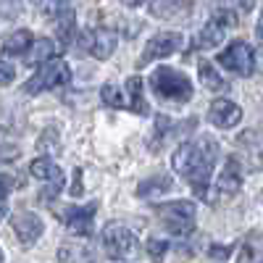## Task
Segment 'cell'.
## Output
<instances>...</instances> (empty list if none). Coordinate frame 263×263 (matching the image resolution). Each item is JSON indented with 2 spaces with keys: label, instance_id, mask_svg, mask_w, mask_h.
<instances>
[{
  "label": "cell",
  "instance_id": "obj_1",
  "mask_svg": "<svg viewBox=\"0 0 263 263\" xmlns=\"http://www.w3.org/2000/svg\"><path fill=\"white\" fill-rule=\"evenodd\" d=\"M218 158V145L213 137H200L195 142H184L177 147L171 158L174 171L190 182L197 197H208V184H211V174Z\"/></svg>",
  "mask_w": 263,
  "mask_h": 263
},
{
  "label": "cell",
  "instance_id": "obj_2",
  "mask_svg": "<svg viewBox=\"0 0 263 263\" xmlns=\"http://www.w3.org/2000/svg\"><path fill=\"white\" fill-rule=\"evenodd\" d=\"M150 90L166 103H187L192 98V82L187 74L171 69V66H158L150 74Z\"/></svg>",
  "mask_w": 263,
  "mask_h": 263
},
{
  "label": "cell",
  "instance_id": "obj_3",
  "mask_svg": "<svg viewBox=\"0 0 263 263\" xmlns=\"http://www.w3.org/2000/svg\"><path fill=\"white\" fill-rule=\"evenodd\" d=\"M156 213L161 218V224L174 237H187L195 232V203L190 200H174V203L156 205Z\"/></svg>",
  "mask_w": 263,
  "mask_h": 263
},
{
  "label": "cell",
  "instance_id": "obj_4",
  "mask_svg": "<svg viewBox=\"0 0 263 263\" xmlns=\"http://www.w3.org/2000/svg\"><path fill=\"white\" fill-rule=\"evenodd\" d=\"M69 82H71V69H69L63 61L50 58V61H45V63L40 66L34 77L27 79L24 92H27V95H37V92H42V90H50V87H63V84H69Z\"/></svg>",
  "mask_w": 263,
  "mask_h": 263
},
{
  "label": "cell",
  "instance_id": "obj_5",
  "mask_svg": "<svg viewBox=\"0 0 263 263\" xmlns=\"http://www.w3.org/2000/svg\"><path fill=\"white\" fill-rule=\"evenodd\" d=\"M103 248L108 253V258L114 260H126L137 253V234L132 232L126 224L116 221V224H108L103 229Z\"/></svg>",
  "mask_w": 263,
  "mask_h": 263
},
{
  "label": "cell",
  "instance_id": "obj_6",
  "mask_svg": "<svg viewBox=\"0 0 263 263\" xmlns=\"http://www.w3.org/2000/svg\"><path fill=\"white\" fill-rule=\"evenodd\" d=\"M218 66L237 77H250L255 71V53L245 40H234L224 53H218Z\"/></svg>",
  "mask_w": 263,
  "mask_h": 263
},
{
  "label": "cell",
  "instance_id": "obj_7",
  "mask_svg": "<svg viewBox=\"0 0 263 263\" xmlns=\"http://www.w3.org/2000/svg\"><path fill=\"white\" fill-rule=\"evenodd\" d=\"M34 8L55 21V29L61 34L63 42H71V34H74V8L69 0H32Z\"/></svg>",
  "mask_w": 263,
  "mask_h": 263
},
{
  "label": "cell",
  "instance_id": "obj_8",
  "mask_svg": "<svg viewBox=\"0 0 263 263\" xmlns=\"http://www.w3.org/2000/svg\"><path fill=\"white\" fill-rule=\"evenodd\" d=\"M95 213H98V205L87 203V205H69V208H63L58 213V218L69 227L71 234L90 237L92 234V224H95Z\"/></svg>",
  "mask_w": 263,
  "mask_h": 263
},
{
  "label": "cell",
  "instance_id": "obj_9",
  "mask_svg": "<svg viewBox=\"0 0 263 263\" xmlns=\"http://www.w3.org/2000/svg\"><path fill=\"white\" fill-rule=\"evenodd\" d=\"M182 48V34L179 32H161L156 34L142 50V58H140V66L150 63V61H161V58H168Z\"/></svg>",
  "mask_w": 263,
  "mask_h": 263
},
{
  "label": "cell",
  "instance_id": "obj_10",
  "mask_svg": "<svg viewBox=\"0 0 263 263\" xmlns=\"http://www.w3.org/2000/svg\"><path fill=\"white\" fill-rule=\"evenodd\" d=\"M232 24H234V13H232V11H224V13L213 16L208 24L200 29V34L195 37V48L208 50V48L221 45V40H224V34H227V27H232Z\"/></svg>",
  "mask_w": 263,
  "mask_h": 263
},
{
  "label": "cell",
  "instance_id": "obj_11",
  "mask_svg": "<svg viewBox=\"0 0 263 263\" xmlns=\"http://www.w3.org/2000/svg\"><path fill=\"white\" fill-rule=\"evenodd\" d=\"M11 229H13V234L18 237L21 245H34L45 227H42V218H40L37 213H32V211H18V213L11 216Z\"/></svg>",
  "mask_w": 263,
  "mask_h": 263
},
{
  "label": "cell",
  "instance_id": "obj_12",
  "mask_svg": "<svg viewBox=\"0 0 263 263\" xmlns=\"http://www.w3.org/2000/svg\"><path fill=\"white\" fill-rule=\"evenodd\" d=\"M239 119H242V108H239L237 103L227 100V98H218L211 103L208 108V121L218 129H229V126H237Z\"/></svg>",
  "mask_w": 263,
  "mask_h": 263
},
{
  "label": "cell",
  "instance_id": "obj_13",
  "mask_svg": "<svg viewBox=\"0 0 263 263\" xmlns=\"http://www.w3.org/2000/svg\"><path fill=\"white\" fill-rule=\"evenodd\" d=\"M242 187V174H239V161L237 158H227L224 163V171L218 174V182H216V190L221 192L224 197H232L239 192Z\"/></svg>",
  "mask_w": 263,
  "mask_h": 263
},
{
  "label": "cell",
  "instance_id": "obj_14",
  "mask_svg": "<svg viewBox=\"0 0 263 263\" xmlns=\"http://www.w3.org/2000/svg\"><path fill=\"white\" fill-rule=\"evenodd\" d=\"M116 32L114 29H108V27H98L92 34H90V53L98 58V61H105L108 55H114L116 50Z\"/></svg>",
  "mask_w": 263,
  "mask_h": 263
},
{
  "label": "cell",
  "instance_id": "obj_15",
  "mask_svg": "<svg viewBox=\"0 0 263 263\" xmlns=\"http://www.w3.org/2000/svg\"><path fill=\"white\" fill-rule=\"evenodd\" d=\"M32 42H34V37H32L29 29H18V32H13L11 37L3 40L0 50H3V55H24V53L32 48Z\"/></svg>",
  "mask_w": 263,
  "mask_h": 263
},
{
  "label": "cell",
  "instance_id": "obj_16",
  "mask_svg": "<svg viewBox=\"0 0 263 263\" xmlns=\"http://www.w3.org/2000/svg\"><path fill=\"white\" fill-rule=\"evenodd\" d=\"M197 77H200V84L205 87V90H211V92H224V90H229L227 79L218 74V71L213 69V63H208V61L197 63Z\"/></svg>",
  "mask_w": 263,
  "mask_h": 263
},
{
  "label": "cell",
  "instance_id": "obj_17",
  "mask_svg": "<svg viewBox=\"0 0 263 263\" xmlns=\"http://www.w3.org/2000/svg\"><path fill=\"white\" fill-rule=\"evenodd\" d=\"M126 105H129V111H135L140 116L147 114V103L142 98V79L140 77H129L126 79Z\"/></svg>",
  "mask_w": 263,
  "mask_h": 263
},
{
  "label": "cell",
  "instance_id": "obj_18",
  "mask_svg": "<svg viewBox=\"0 0 263 263\" xmlns=\"http://www.w3.org/2000/svg\"><path fill=\"white\" fill-rule=\"evenodd\" d=\"M55 53H58L55 42H53V40H48V37H42V40L32 42V50H29L27 61H29V63H45V61H50Z\"/></svg>",
  "mask_w": 263,
  "mask_h": 263
},
{
  "label": "cell",
  "instance_id": "obj_19",
  "mask_svg": "<svg viewBox=\"0 0 263 263\" xmlns=\"http://www.w3.org/2000/svg\"><path fill=\"white\" fill-rule=\"evenodd\" d=\"M29 171H32L34 179H48V182L63 177V171H61L50 158H37V161H32V163H29Z\"/></svg>",
  "mask_w": 263,
  "mask_h": 263
},
{
  "label": "cell",
  "instance_id": "obj_20",
  "mask_svg": "<svg viewBox=\"0 0 263 263\" xmlns=\"http://www.w3.org/2000/svg\"><path fill=\"white\" fill-rule=\"evenodd\" d=\"M168 187H171V179H168V177H150L147 182H142V184L137 187V195H140V197L161 195V192H166Z\"/></svg>",
  "mask_w": 263,
  "mask_h": 263
},
{
  "label": "cell",
  "instance_id": "obj_21",
  "mask_svg": "<svg viewBox=\"0 0 263 263\" xmlns=\"http://www.w3.org/2000/svg\"><path fill=\"white\" fill-rule=\"evenodd\" d=\"M150 11L158 18H171V16H177L182 11V0H153Z\"/></svg>",
  "mask_w": 263,
  "mask_h": 263
},
{
  "label": "cell",
  "instance_id": "obj_22",
  "mask_svg": "<svg viewBox=\"0 0 263 263\" xmlns=\"http://www.w3.org/2000/svg\"><path fill=\"white\" fill-rule=\"evenodd\" d=\"M100 98H103V103H105V105H111V108H126V98H124V92L119 90L116 84H111V82H108V84L103 87Z\"/></svg>",
  "mask_w": 263,
  "mask_h": 263
},
{
  "label": "cell",
  "instance_id": "obj_23",
  "mask_svg": "<svg viewBox=\"0 0 263 263\" xmlns=\"http://www.w3.org/2000/svg\"><path fill=\"white\" fill-rule=\"evenodd\" d=\"M156 126H158V129H156L158 135L150 140V147H153V153H158V147L163 145V140H166V137L171 135V132H174V124H171L166 116H158V119H156Z\"/></svg>",
  "mask_w": 263,
  "mask_h": 263
},
{
  "label": "cell",
  "instance_id": "obj_24",
  "mask_svg": "<svg viewBox=\"0 0 263 263\" xmlns=\"http://www.w3.org/2000/svg\"><path fill=\"white\" fill-rule=\"evenodd\" d=\"M11 190H13V179L8 174H0V221L6 218L8 213V197H11Z\"/></svg>",
  "mask_w": 263,
  "mask_h": 263
},
{
  "label": "cell",
  "instance_id": "obj_25",
  "mask_svg": "<svg viewBox=\"0 0 263 263\" xmlns=\"http://www.w3.org/2000/svg\"><path fill=\"white\" fill-rule=\"evenodd\" d=\"M171 248H174L171 242H166V239H156V237L147 242V253H150V258L156 260V263H163V255H166Z\"/></svg>",
  "mask_w": 263,
  "mask_h": 263
},
{
  "label": "cell",
  "instance_id": "obj_26",
  "mask_svg": "<svg viewBox=\"0 0 263 263\" xmlns=\"http://www.w3.org/2000/svg\"><path fill=\"white\" fill-rule=\"evenodd\" d=\"M37 150H42V153H58V132L55 129H45V135H42L40 142H37Z\"/></svg>",
  "mask_w": 263,
  "mask_h": 263
},
{
  "label": "cell",
  "instance_id": "obj_27",
  "mask_svg": "<svg viewBox=\"0 0 263 263\" xmlns=\"http://www.w3.org/2000/svg\"><path fill=\"white\" fill-rule=\"evenodd\" d=\"M21 11H24L21 0H0V16L3 18H18Z\"/></svg>",
  "mask_w": 263,
  "mask_h": 263
},
{
  "label": "cell",
  "instance_id": "obj_28",
  "mask_svg": "<svg viewBox=\"0 0 263 263\" xmlns=\"http://www.w3.org/2000/svg\"><path fill=\"white\" fill-rule=\"evenodd\" d=\"M13 77H16L13 66H11V63H3V61H0V84H11V82H13Z\"/></svg>",
  "mask_w": 263,
  "mask_h": 263
},
{
  "label": "cell",
  "instance_id": "obj_29",
  "mask_svg": "<svg viewBox=\"0 0 263 263\" xmlns=\"http://www.w3.org/2000/svg\"><path fill=\"white\" fill-rule=\"evenodd\" d=\"M229 250L232 248H211V258H227Z\"/></svg>",
  "mask_w": 263,
  "mask_h": 263
},
{
  "label": "cell",
  "instance_id": "obj_30",
  "mask_svg": "<svg viewBox=\"0 0 263 263\" xmlns=\"http://www.w3.org/2000/svg\"><path fill=\"white\" fill-rule=\"evenodd\" d=\"M255 34H258V40L263 42V11H260V18H258V27H255Z\"/></svg>",
  "mask_w": 263,
  "mask_h": 263
},
{
  "label": "cell",
  "instance_id": "obj_31",
  "mask_svg": "<svg viewBox=\"0 0 263 263\" xmlns=\"http://www.w3.org/2000/svg\"><path fill=\"white\" fill-rule=\"evenodd\" d=\"M121 3L126 6V8H137V6H142L145 0H121Z\"/></svg>",
  "mask_w": 263,
  "mask_h": 263
},
{
  "label": "cell",
  "instance_id": "obj_32",
  "mask_svg": "<svg viewBox=\"0 0 263 263\" xmlns=\"http://www.w3.org/2000/svg\"><path fill=\"white\" fill-rule=\"evenodd\" d=\"M0 263H3V250H0Z\"/></svg>",
  "mask_w": 263,
  "mask_h": 263
}]
</instances>
